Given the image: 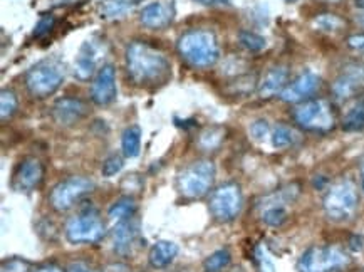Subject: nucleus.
<instances>
[{
    "label": "nucleus",
    "instance_id": "10",
    "mask_svg": "<svg viewBox=\"0 0 364 272\" xmlns=\"http://www.w3.org/2000/svg\"><path fill=\"white\" fill-rule=\"evenodd\" d=\"M292 116L302 130L312 133H328L336 123L333 108L326 100L304 101L292 111Z\"/></svg>",
    "mask_w": 364,
    "mask_h": 272
},
{
    "label": "nucleus",
    "instance_id": "43",
    "mask_svg": "<svg viewBox=\"0 0 364 272\" xmlns=\"http://www.w3.org/2000/svg\"><path fill=\"white\" fill-rule=\"evenodd\" d=\"M284 2H287V4H296V2H299V0H284Z\"/></svg>",
    "mask_w": 364,
    "mask_h": 272
},
{
    "label": "nucleus",
    "instance_id": "21",
    "mask_svg": "<svg viewBox=\"0 0 364 272\" xmlns=\"http://www.w3.org/2000/svg\"><path fill=\"white\" fill-rule=\"evenodd\" d=\"M178 246L171 241H158L148 252V264L153 269H166L178 256Z\"/></svg>",
    "mask_w": 364,
    "mask_h": 272
},
{
    "label": "nucleus",
    "instance_id": "4",
    "mask_svg": "<svg viewBox=\"0 0 364 272\" xmlns=\"http://www.w3.org/2000/svg\"><path fill=\"white\" fill-rule=\"evenodd\" d=\"M217 177L215 163L197 160L186 165L176 177V190L185 200H198L210 194Z\"/></svg>",
    "mask_w": 364,
    "mask_h": 272
},
{
    "label": "nucleus",
    "instance_id": "1",
    "mask_svg": "<svg viewBox=\"0 0 364 272\" xmlns=\"http://www.w3.org/2000/svg\"><path fill=\"white\" fill-rule=\"evenodd\" d=\"M126 71L141 88L163 86L171 78V63L160 49L144 41H134L126 48Z\"/></svg>",
    "mask_w": 364,
    "mask_h": 272
},
{
    "label": "nucleus",
    "instance_id": "38",
    "mask_svg": "<svg viewBox=\"0 0 364 272\" xmlns=\"http://www.w3.org/2000/svg\"><path fill=\"white\" fill-rule=\"evenodd\" d=\"M348 46L351 49H356V51H364V34H356V36H351L348 39Z\"/></svg>",
    "mask_w": 364,
    "mask_h": 272
},
{
    "label": "nucleus",
    "instance_id": "20",
    "mask_svg": "<svg viewBox=\"0 0 364 272\" xmlns=\"http://www.w3.org/2000/svg\"><path fill=\"white\" fill-rule=\"evenodd\" d=\"M287 81L289 69L286 66H274L259 84V96L262 100H269V98L281 95L287 86Z\"/></svg>",
    "mask_w": 364,
    "mask_h": 272
},
{
    "label": "nucleus",
    "instance_id": "22",
    "mask_svg": "<svg viewBox=\"0 0 364 272\" xmlns=\"http://www.w3.org/2000/svg\"><path fill=\"white\" fill-rule=\"evenodd\" d=\"M139 4V0H105L100 7L101 17L121 19L129 14Z\"/></svg>",
    "mask_w": 364,
    "mask_h": 272
},
{
    "label": "nucleus",
    "instance_id": "15",
    "mask_svg": "<svg viewBox=\"0 0 364 272\" xmlns=\"http://www.w3.org/2000/svg\"><path fill=\"white\" fill-rule=\"evenodd\" d=\"M87 113H90V108H87V105L82 100L66 96L54 103L50 115H53L55 125L69 128V126L77 125L79 121L86 118Z\"/></svg>",
    "mask_w": 364,
    "mask_h": 272
},
{
    "label": "nucleus",
    "instance_id": "31",
    "mask_svg": "<svg viewBox=\"0 0 364 272\" xmlns=\"http://www.w3.org/2000/svg\"><path fill=\"white\" fill-rule=\"evenodd\" d=\"M222 138H223V133L220 128H208V130H205L202 135H200L198 145L203 150H207V152H212L213 148H217L218 145H220Z\"/></svg>",
    "mask_w": 364,
    "mask_h": 272
},
{
    "label": "nucleus",
    "instance_id": "19",
    "mask_svg": "<svg viewBox=\"0 0 364 272\" xmlns=\"http://www.w3.org/2000/svg\"><path fill=\"white\" fill-rule=\"evenodd\" d=\"M175 19L173 2H151L143 7L139 21L148 29H165Z\"/></svg>",
    "mask_w": 364,
    "mask_h": 272
},
{
    "label": "nucleus",
    "instance_id": "40",
    "mask_svg": "<svg viewBox=\"0 0 364 272\" xmlns=\"http://www.w3.org/2000/svg\"><path fill=\"white\" fill-rule=\"evenodd\" d=\"M195 2L202 4V6H220V4H227L228 0H195Z\"/></svg>",
    "mask_w": 364,
    "mask_h": 272
},
{
    "label": "nucleus",
    "instance_id": "44",
    "mask_svg": "<svg viewBox=\"0 0 364 272\" xmlns=\"http://www.w3.org/2000/svg\"><path fill=\"white\" fill-rule=\"evenodd\" d=\"M363 272H364V271H363Z\"/></svg>",
    "mask_w": 364,
    "mask_h": 272
},
{
    "label": "nucleus",
    "instance_id": "25",
    "mask_svg": "<svg viewBox=\"0 0 364 272\" xmlns=\"http://www.w3.org/2000/svg\"><path fill=\"white\" fill-rule=\"evenodd\" d=\"M297 140H299V133L287 125L274 126L272 135H270V142H272V147L277 148V150L291 148L297 143Z\"/></svg>",
    "mask_w": 364,
    "mask_h": 272
},
{
    "label": "nucleus",
    "instance_id": "14",
    "mask_svg": "<svg viewBox=\"0 0 364 272\" xmlns=\"http://www.w3.org/2000/svg\"><path fill=\"white\" fill-rule=\"evenodd\" d=\"M118 96L116 88V69L113 64H105L97 69L95 79L91 83V101L96 106H108Z\"/></svg>",
    "mask_w": 364,
    "mask_h": 272
},
{
    "label": "nucleus",
    "instance_id": "32",
    "mask_svg": "<svg viewBox=\"0 0 364 272\" xmlns=\"http://www.w3.org/2000/svg\"><path fill=\"white\" fill-rule=\"evenodd\" d=\"M255 264L259 267V272H275V264L270 257L269 251L264 246H257L254 251Z\"/></svg>",
    "mask_w": 364,
    "mask_h": 272
},
{
    "label": "nucleus",
    "instance_id": "2",
    "mask_svg": "<svg viewBox=\"0 0 364 272\" xmlns=\"http://www.w3.org/2000/svg\"><path fill=\"white\" fill-rule=\"evenodd\" d=\"M176 51L191 68H210L220 59V46L212 31L191 29L180 36Z\"/></svg>",
    "mask_w": 364,
    "mask_h": 272
},
{
    "label": "nucleus",
    "instance_id": "37",
    "mask_svg": "<svg viewBox=\"0 0 364 272\" xmlns=\"http://www.w3.org/2000/svg\"><path fill=\"white\" fill-rule=\"evenodd\" d=\"M68 272H101V271L95 269V267L86 264V262L77 261V262H71V264H69Z\"/></svg>",
    "mask_w": 364,
    "mask_h": 272
},
{
    "label": "nucleus",
    "instance_id": "28",
    "mask_svg": "<svg viewBox=\"0 0 364 272\" xmlns=\"http://www.w3.org/2000/svg\"><path fill=\"white\" fill-rule=\"evenodd\" d=\"M18 108V100L12 89H2L0 93V120L7 121L16 115Z\"/></svg>",
    "mask_w": 364,
    "mask_h": 272
},
{
    "label": "nucleus",
    "instance_id": "11",
    "mask_svg": "<svg viewBox=\"0 0 364 272\" xmlns=\"http://www.w3.org/2000/svg\"><path fill=\"white\" fill-rule=\"evenodd\" d=\"M297 190L291 187V189H284L275 192V194L265 197V199L259 204L260 209V220L269 227H282L287 222L289 212L287 204L296 199Z\"/></svg>",
    "mask_w": 364,
    "mask_h": 272
},
{
    "label": "nucleus",
    "instance_id": "16",
    "mask_svg": "<svg viewBox=\"0 0 364 272\" xmlns=\"http://www.w3.org/2000/svg\"><path fill=\"white\" fill-rule=\"evenodd\" d=\"M321 88V78L317 74L306 71L302 73L301 76L294 79L291 84H287L286 89L281 93V100L284 103H302L306 101L307 98L316 95L317 89Z\"/></svg>",
    "mask_w": 364,
    "mask_h": 272
},
{
    "label": "nucleus",
    "instance_id": "30",
    "mask_svg": "<svg viewBox=\"0 0 364 272\" xmlns=\"http://www.w3.org/2000/svg\"><path fill=\"white\" fill-rule=\"evenodd\" d=\"M314 27L317 31H323V32H336L339 29H343L344 21L334 14H321L314 19Z\"/></svg>",
    "mask_w": 364,
    "mask_h": 272
},
{
    "label": "nucleus",
    "instance_id": "12",
    "mask_svg": "<svg viewBox=\"0 0 364 272\" xmlns=\"http://www.w3.org/2000/svg\"><path fill=\"white\" fill-rule=\"evenodd\" d=\"M46 168L39 158L26 157L18 163L12 175V190L18 194H31L39 189L44 182Z\"/></svg>",
    "mask_w": 364,
    "mask_h": 272
},
{
    "label": "nucleus",
    "instance_id": "36",
    "mask_svg": "<svg viewBox=\"0 0 364 272\" xmlns=\"http://www.w3.org/2000/svg\"><path fill=\"white\" fill-rule=\"evenodd\" d=\"M54 27V17L53 16H46L42 17L39 22H37L36 29H34V37H44L46 34H49V31Z\"/></svg>",
    "mask_w": 364,
    "mask_h": 272
},
{
    "label": "nucleus",
    "instance_id": "8",
    "mask_svg": "<svg viewBox=\"0 0 364 272\" xmlns=\"http://www.w3.org/2000/svg\"><path fill=\"white\" fill-rule=\"evenodd\" d=\"M92 190H95V182L91 178L82 175L69 177L53 187L49 194V205L55 212L64 214L71 210L84 197L90 195Z\"/></svg>",
    "mask_w": 364,
    "mask_h": 272
},
{
    "label": "nucleus",
    "instance_id": "26",
    "mask_svg": "<svg viewBox=\"0 0 364 272\" xmlns=\"http://www.w3.org/2000/svg\"><path fill=\"white\" fill-rule=\"evenodd\" d=\"M343 130L349 133L364 130V101H358L346 111L343 118Z\"/></svg>",
    "mask_w": 364,
    "mask_h": 272
},
{
    "label": "nucleus",
    "instance_id": "41",
    "mask_svg": "<svg viewBox=\"0 0 364 272\" xmlns=\"http://www.w3.org/2000/svg\"><path fill=\"white\" fill-rule=\"evenodd\" d=\"M359 182H361V190L364 194V155L361 157V160H359Z\"/></svg>",
    "mask_w": 364,
    "mask_h": 272
},
{
    "label": "nucleus",
    "instance_id": "33",
    "mask_svg": "<svg viewBox=\"0 0 364 272\" xmlns=\"http://www.w3.org/2000/svg\"><path fill=\"white\" fill-rule=\"evenodd\" d=\"M123 167H124L123 158H121L119 155H111V157H108L105 162H102L101 173H102V177L111 178V177H114L116 173H119L121 170H123Z\"/></svg>",
    "mask_w": 364,
    "mask_h": 272
},
{
    "label": "nucleus",
    "instance_id": "6",
    "mask_svg": "<svg viewBox=\"0 0 364 272\" xmlns=\"http://www.w3.org/2000/svg\"><path fill=\"white\" fill-rule=\"evenodd\" d=\"M351 257L339 246H311L297 261L299 272H336L349 266Z\"/></svg>",
    "mask_w": 364,
    "mask_h": 272
},
{
    "label": "nucleus",
    "instance_id": "39",
    "mask_svg": "<svg viewBox=\"0 0 364 272\" xmlns=\"http://www.w3.org/2000/svg\"><path fill=\"white\" fill-rule=\"evenodd\" d=\"M32 272H68V269H64V267H60L59 264H54V262H50V264H44L41 267H37L36 271Z\"/></svg>",
    "mask_w": 364,
    "mask_h": 272
},
{
    "label": "nucleus",
    "instance_id": "42",
    "mask_svg": "<svg viewBox=\"0 0 364 272\" xmlns=\"http://www.w3.org/2000/svg\"><path fill=\"white\" fill-rule=\"evenodd\" d=\"M354 4H356L358 9H361V11H364V0H354Z\"/></svg>",
    "mask_w": 364,
    "mask_h": 272
},
{
    "label": "nucleus",
    "instance_id": "13",
    "mask_svg": "<svg viewBox=\"0 0 364 272\" xmlns=\"http://www.w3.org/2000/svg\"><path fill=\"white\" fill-rule=\"evenodd\" d=\"M364 89V64L349 63L333 83V95L339 101L349 100Z\"/></svg>",
    "mask_w": 364,
    "mask_h": 272
},
{
    "label": "nucleus",
    "instance_id": "3",
    "mask_svg": "<svg viewBox=\"0 0 364 272\" xmlns=\"http://www.w3.org/2000/svg\"><path fill=\"white\" fill-rule=\"evenodd\" d=\"M359 194L353 180L344 178L333 184L323 199V210L331 222L344 224L354 219L358 212Z\"/></svg>",
    "mask_w": 364,
    "mask_h": 272
},
{
    "label": "nucleus",
    "instance_id": "17",
    "mask_svg": "<svg viewBox=\"0 0 364 272\" xmlns=\"http://www.w3.org/2000/svg\"><path fill=\"white\" fill-rule=\"evenodd\" d=\"M113 249L118 256H132L134 249L139 246V224L134 222L133 219L118 222L113 229Z\"/></svg>",
    "mask_w": 364,
    "mask_h": 272
},
{
    "label": "nucleus",
    "instance_id": "7",
    "mask_svg": "<svg viewBox=\"0 0 364 272\" xmlns=\"http://www.w3.org/2000/svg\"><path fill=\"white\" fill-rule=\"evenodd\" d=\"M64 83V69L55 59H44L32 66L26 74V88L32 98L53 96Z\"/></svg>",
    "mask_w": 364,
    "mask_h": 272
},
{
    "label": "nucleus",
    "instance_id": "9",
    "mask_svg": "<svg viewBox=\"0 0 364 272\" xmlns=\"http://www.w3.org/2000/svg\"><path fill=\"white\" fill-rule=\"evenodd\" d=\"M242 207H244V195H242L240 185L233 182L217 187L210 195V214L220 224L233 222L240 215Z\"/></svg>",
    "mask_w": 364,
    "mask_h": 272
},
{
    "label": "nucleus",
    "instance_id": "18",
    "mask_svg": "<svg viewBox=\"0 0 364 272\" xmlns=\"http://www.w3.org/2000/svg\"><path fill=\"white\" fill-rule=\"evenodd\" d=\"M102 48L101 44L95 39L86 41L79 49L76 63H74V74L81 81H87L92 74L96 73L97 61L101 58Z\"/></svg>",
    "mask_w": 364,
    "mask_h": 272
},
{
    "label": "nucleus",
    "instance_id": "29",
    "mask_svg": "<svg viewBox=\"0 0 364 272\" xmlns=\"http://www.w3.org/2000/svg\"><path fill=\"white\" fill-rule=\"evenodd\" d=\"M239 42L242 48L249 51V53H260V51L267 48V39L250 31H242L239 34Z\"/></svg>",
    "mask_w": 364,
    "mask_h": 272
},
{
    "label": "nucleus",
    "instance_id": "23",
    "mask_svg": "<svg viewBox=\"0 0 364 272\" xmlns=\"http://www.w3.org/2000/svg\"><path fill=\"white\" fill-rule=\"evenodd\" d=\"M121 150L126 158H136L141 150V128L136 125L129 126L121 136Z\"/></svg>",
    "mask_w": 364,
    "mask_h": 272
},
{
    "label": "nucleus",
    "instance_id": "35",
    "mask_svg": "<svg viewBox=\"0 0 364 272\" xmlns=\"http://www.w3.org/2000/svg\"><path fill=\"white\" fill-rule=\"evenodd\" d=\"M250 135L254 136L255 140H259V142H264V140L270 138V135H272V130H270L269 121H265V120L254 121V123L250 125Z\"/></svg>",
    "mask_w": 364,
    "mask_h": 272
},
{
    "label": "nucleus",
    "instance_id": "27",
    "mask_svg": "<svg viewBox=\"0 0 364 272\" xmlns=\"http://www.w3.org/2000/svg\"><path fill=\"white\" fill-rule=\"evenodd\" d=\"M232 262V252L227 247L218 249V251L212 252L207 259L203 261V271L205 272H222L227 269Z\"/></svg>",
    "mask_w": 364,
    "mask_h": 272
},
{
    "label": "nucleus",
    "instance_id": "34",
    "mask_svg": "<svg viewBox=\"0 0 364 272\" xmlns=\"http://www.w3.org/2000/svg\"><path fill=\"white\" fill-rule=\"evenodd\" d=\"M0 272H32V264L22 257H11L2 262Z\"/></svg>",
    "mask_w": 364,
    "mask_h": 272
},
{
    "label": "nucleus",
    "instance_id": "5",
    "mask_svg": "<svg viewBox=\"0 0 364 272\" xmlns=\"http://www.w3.org/2000/svg\"><path fill=\"white\" fill-rule=\"evenodd\" d=\"M64 236L73 246L97 244L106 236V224L96 209L86 207L68 220Z\"/></svg>",
    "mask_w": 364,
    "mask_h": 272
},
{
    "label": "nucleus",
    "instance_id": "24",
    "mask_svg": "<svg viewBox=\"0 0 364 272\" xmlns=\"http://www.w3.org/2000/svg\"><path fill=\"white\" fill-rule=\"evenodd\" d=\"M136 202H134L133 197H121L109 207L108 217L111 220H116V222H123V220L133 219V215L136 214Z\"/></svg>",
    "mask_w": 364,
    "mask_h": 272
}]
</instances>
